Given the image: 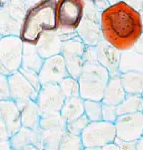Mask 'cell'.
<instances>
[{"mask_svg": "<svg viewBox=\"0 0 143 150\" xmlns=\"http://www.w3.org/2000/svg\"><path fill=\"white\" fill-rule=\"evenodd\" d=\"M99 25L104 41L120 52L132 49L143 32L139 12L122 1L101 12Z\"/></svg>", "mask_w": 143, "mask_h": 150, "instance_id": "1", "label": "cell"}, {"mask_svg": "<svg viewBox=\"0 0 143 150\" xmlns=\"http://www.w3.org/2000/svg\"><path fill=\"white\" fill-rule=\"evenodd\" d=\"M56 4L57 0H38L28 7L19 32L22 42L35 45L42 33L58 29Z\"/></svg>", "mask_w": 143, "mask_h": 150, "instance_id": "2", "label": "cell"}, {"mask_svg": "<svg viewBox=\"0 0 143 150\" xmlns=\"http://www.w3.org/2000/svg\"><path fill=\"white\" fill-rule=\"evenodd\" d=\"M109 78L107 70L98 62L84 63L82 73L77 79L79 96L83 100L101 101Z\"/></svg>", "mask_w": 143, "mask_h": 150, "instance_id": "3", "label": "cell"}, {"mask_svg": "<svg viewBox=\"0 0 143 150\" xmlns=\"http://www.w3.org/2000/svg\"><path fill=\"white\" fill-rule=\"evenodd\" d=\"M84 0H57L56 19L60 31L75 32L83 18Z\"/></svg>", "mask_w": 143, "mask_h": 150, "instance_id": "4", "label": "cell"}, {"mask_svg": "<svg viewBox=\"0 0 143 150\" xmlns=\"http://www.w3.org/2000/svg\"><path fill=\"white\" fill-rule=\"evenodd\" d=\"M84 147H101L114 142L116 131L114 123L107 121H90L80 134Z\"/></svg>", "mask_w": 143, "mask_h": 150, "instance_id": "5", "label": "cell"}, {"mask_svg": "<svg viewBox=\"0 0 143 150\" xmlns=\"http://www.w3.org/2000/svg\"><path fill=\"white\" fill-rule=\"evenodd\" d=\"M23 42L19 36H5L0 39V61L9 74L21 68Z\"/></svg>", "mask_w": 143, "mask_h": 150, "instance_id": "6", "label": "cell"}, {"mask_svg": "<svg viewBox=\"0 0 143 150\" xmlns=\"http://www.w3.org/2000/svg\"><path fill=\"white\" fill-rule=\"evenodd\" d=\"M116 137L122 140H139L143 133V114L134 112L118 115L114 122Z\"/></svg>", "mask_w": 143, "mask_h": 150, "instance_id": "7", "label": "cell"}, {"mask_svg": "<svg viewBox=\"0 0 143 150\" xmlns=\"http://www.w3.org/2000/svg\"><path fill=\"white\" fill-rule=\"evenodd\" d=\"M65 100L59 86L54 83L42 85L37 93L35 103H37L41 113L59 112Z\"/></svg>", "mask_w": 143, "mask_h": 150, "instance_id": "8", "label": "cell"}, {"mask_svg": "<svg viewBox=\"0 0 143 150\" xmlns=\"http://www.w3.org/2000/svg\"><path fill=\"white\" fill-rule=\"evenodd\" d=\"M7 80L9 86L10 100L16 103H21L28 100H36L38 93L19 71L7 76Z\"/></svg>", "mask_w": 143, "mask_h": 150, "instance_id": "9", "label": "cell"}, {"mask_svg": "<svg viewBox=\"0 0 143 150\" xmlns=\"http://www.w3.org/2000/svg\"><path fill=\"white\" fill-rule=\"evenodd\" d=\"M67 76L64 59L61 54L43 60V64L38 72V77L41 85H58L60 81Z\"/></svg>", "mask_w": 143, "mask_h": 150, "instance_id": "10", "label": "cell"}, {"mask_svg": "<svg viewBox=\"0 0 143 150\" xmlns=\"http://www.w3.org/2000/svg\"><path fill=\"white\" fill-rule=\"evenodd\" d=\"M97 61L102 67L105 68L109 74V77H119V62L121 52L112 47L104 40L95 46Z\"/></svg>", "mask_w": 143, "mask_h": 150, "instance_id": "11", "label": "cell"}, {"mask_svg": "<svg viewBox=\"0 0 143 150\" xmlns=\"http://www.w3.org/2000/svg\"><path fill=\"white\" fill-rule=\"evenodd\" d=\"M11 149L24 150L27 147L33 146L35 148L43 150L42 131L39 127L36 129H29L22 127L9 137Z\"/></svg>", "mask_w": 143, "mask_h": 150, "instance_id": "12", "label": "cell"}, {"mask_svg": "<svg viewBox=\"0 0 143 150\" xmlns=\"http://www.w3.org/2000/svg\"><path fill=\"white\" fill-rule=\"evenodd\" d=\"M62 43L63 42L60 39L59 33L56 30V31L42 33L39 40L35 44V47L40 57L44 60L52 56L61 54Z\"/></svg>", "mask_w": 143, "mask_h": 150, "instance_id": "13", "label": "cell"}, {"mask_svg": "<svg viewBox=\"0 0 143 150\" xmlns=\"http://www.w3.org/2000/svg\"><path fill=\"white\" fill-rule=\"evenodd\" d=\"M0 118L5 124L9 135H12L21 128L20 110L16 103L12 100L0 103Z\"/></svg>", "mask_w": 143, "mask_h": 150, "instance_id": "14", "label": "cell"}, {"mask_svg": "<svg viewBox=\"0 0 143 150\" xmlns=\"http://www.w3.org/2000/svg\"><path fill=\"white\" fill-rule=\"evenodd\" d=\"M76 35L86 46H95L103 40L99 23L82 18L75 30Z\"/></svg>", "mask_w": 143, "mask_h": 150, "instance_id": "15", "label": "cell"}, {"mask_svg": "<svg viewBox=\"0 0 143 150\" xmlns=\"http://www.w3.org/2000/svg\"><path fill=\"white\" fill-rule=\"evenodd\" d=\"M16 105L20 110V120L22 127L29 129H36L39 127L41 111L37 103L33 100H28Z\"/></svg>", "mask_w": 143, "mask_h": 150, "instance_id": "16", "label": "cell"}, {"mask_svg": "<svg viewBox=\"0 0 143 150\" xmlns=\"http://www.w3.org/2000/svg\"><path fill=\"white\" fill-rule=\"evenodd\" d=\"M125 96H126V93L122 86L120 76L119 77H112L109 78L108 82L106 83L101 103L103 105L117 106L124 100Z\"/></svg>", "mask_w": 143, "mask_h": 150, "instance_id": "17", "label": "cell"}, {"mask_svg": "<svg viewBox=\"0 0 143 150\" xmlns=\"http://www.w3.org/2000/svg\"><path fill=\"white\" fill-rule=\"evenodd\" d=\"M120 74L137 72L143 74V54L136 52L133 48L122 51L119 62Z\"/></svg>", "mask_w": 143, "mask_h": 150, "instance_id": "18", "label": "cell"}, {"mask_svg": "<svg viewBox=\"0 0 143 150\" xmlns=\"http://www.w3.org/2000/svg\"><path fill=\"white\" fill-rule=\"evenodd\" d=\"M59 112L66 122L80 117L84 114V100L80 96L65 98Z\"/></svg>", "mask_w": 143, "mask_h": 150, "instance_id": "19", "label": "cell"}, {"mask_svg": "<svg viewBox=\"0 0 143 150\" xmlns=\"http://www.w3.org/2000/svg\"><path fill=\"white\" fill-rule=\"evenodd\" d=\"M42 64H43V59L38 54L35 45L23 43L21 68L30 71H34V72L38 73Z\"/></svg>", "mask_w": 143, "mask_h": 150, "instance_id": "20", "label": "cell"}, {"mask_svg": "<svg viewBox=\"0 0 143 150\" xmlns=\"http://www.w3.org/2000/svg\"><path fill=\"white\" fill-rule=\"evenodd\" d=\"M120 79L126 95H142L143 74L127 72L120 74Z\"/></svg>", "mask_w": 143, "mask_h": 150, "instance_id": "21", "label": "cell"}, {"mask_svg": "<svg viewBox=\"0 0 143 150\" xmlns=\"http://www.w3.org/2000/svg\"><path fill=\"white\" fill-rule=\"evenodd\" d=\"M143 108V98L141 95H126L124 100L116 106L118 115L141 112Z\"/></svg>", "mask_w": 143, "mask_h": 150, "instance_id": "22", "label": "cell"}, {"mask_svg": "<svg viewBox=\"0 0 143 150\" xmlns=\"http://www.w3.org/2000/svg\"><path fill=\"white\" fill-rule=\"evenodd\" d=\"M20 27H21V23L12 18L1 7L0 8V36H19Z\"/></svg>", "mask_w": 143, "mask_h": 150, "instance_id": "23", "label": "cell"}, {"mask_svg": "<svg viewBox=\"0 0 143 150\" xmlns=\"http://www.w3.org/2000/svg\"><path fill=\"white\" fill-rule=\"evenodd\" d=\"M66 121L61 116L60 112L41 113L39 121V128L42 130L50 129H64L66 130Z\"/></svg>", "mask_w": 143, "mask_h": 150, "instance_id": "24", "label": "cell"}, {"mask_svg": "<svg viewBox=\"0 0 143 150\" xmlns=\"http://www.w3.org/2000/svg\"><path fill=\"white\" fill-rule=\"evenodd\" d=\"M43 150H58L60 140L64 135L66 130L64 129H50L42 130Z\"/></svg>", "mask_w": 143, "mask_h": 150, "instance_id": "25", "label": "cell"}, {"mask_svg": "<svg viewBox=\"0 0 143 150\" xmlns=\"http://www.w3.org/2000/svg\"><path fill=\"white\" fill-rule=\"evenodd\" d=\"M64 59L66 72L67 75L71 78L78 79L82 73L83 69V59L82 56L78 55H62Z\"/></svg>", "mask_w": 143, "mask_h": 150, "instance_id": "26", "label": "cell"}, {"mask_svg": "<svg viewBox=\"0 0 143 150\" xmlns=\"http://www.w3.org/2000/svg\"><path fill=\"white\" fill-rule=\"evenodd\" d=\"M58 86H59L61 93H62L65 98L79 96V83L77 79L67 76V77H65L60 81Z\"/></svg>", "mask_w": 143, "mask_h": 150, "instance_id": "27", "label": "cell"}, {"mask_svg": "<svg viewBox=\"0 0 143 150\" xmlns=\"http://www.w3.org/2000/svg\"><path fill=\"white\" fill-rule=\"evenodd\" d=\"M83 148L84 146L80 135H74L65 132L60 140L58 150H83Z\"/></svg>", "mask_w": 143, "mask_h": 150, "instance_id": "28", "label": "cell"}, {"mask_svg": "<svg viewBox=\"0 0 143 150\" xmlns=\"http://www.w3.org/2000/svg\"><path fill=\"white\" fill-rule=\"evenodd\" d=\"M102 103L96 100H84V115L89 121L102 120Z\"/></svg>", "mask_w": 143, "mask_h": 150, "instance_id": "29", "label": "cell"}, {"mask_svg": "<svg viewBox=\"0 0 143 150\" xmlns=\"http://www.w3.org/2000/svg\"><path fill=\"white\" fill-rule=\"evenodd\" d=\"M89 122L90 121L88 120V118L83 114L80 117L66 123V132H68L70 134H74V135H80L81 132L87 126Z\"/></svg>", "mask_w": 143, "mask_h": 150, "instance_id": "30", "label": "cell"}, {"mask_svg": "<svg viewBox=\"0 0 143 150\" xmlns=\"http://www.w3.org/2000/svg\"><path fill=\"white\" fill-rule=\"evenodd\" d=\"M84 1H85V5H84L83 18L99 23V21H100V14L102 11L97 8L90 0H84Z\"/></svg>", "mask_w": 143, "mask_h": 150, "instance_id": "31", "label": "cell"}, {"mask_svg": "<svg viewBox=\"0 0 143 150\" xmlns=\"http://www.w3.org/2000/svg\"><path fill=\"white\" fill-rule=\"evenodd\" d=\"M19 72L23 75V77L26 79L28 81V83L31 85L34 90L37 91H39L40 88H41V83L39 81V77H38V73L34 72V71H30V70H26V69H23V68H20L19 69Z\"/></svg>", "mask_w": 143, "mask_h": 150, "instance_id": "32", "label": "cell"}, {"mask_svg": "<svg viewBox=\"0 0 143 150\" xmlns=\"http://www.w3.org/2000/svg\"><path fill=\"white\" fill-rule=\"evenodd\" d=\"M101 114H102V120L111 123L115 122L117 116H118L115 105H103V103H102Z\"/></svg>", "mask_w": 143, "mask_h": 150, "instance_id": "33", "label": "cell"}, {"mask_svg": "<svg viewBox=\"0 0 143 150\" xmlns=\"http://www.w3.org/2000/svg\"><path fill=\"white\" fill-rule=\"evenodd\" d=\"M8 100H10V93L7 76L0 75V103Z\"/></svg>", "mask_w": 143, "mask_h": 150, "instance_id": "34", "label": "cell"}, {"mask_svg": "<svg viewBox=\"0 0 143 150\" xmlns=\"http://www.w3.org/2000/svg\"><path fill=\"white\" fill-rule=\"evenodd\" d=\"M137 141L138 140H122L116 137L113 143L117 146L118 150H137Z\"/></svg>", "mask_w": 143, "mask_h": 150, "instance_id": "35", "label": "cell"}, {"mask_svg": "<svg viewBox=\"0 0 143 150\" xmlns=\"http://www.w3.org/2000/svg\"><path fill=\"white\" fill-rule=\"evenodd\" d=\"M121 1L138 12L143 7V0H121Z\"/></svg>", "mask_w": 143, "mask_h": 150, "instance_id": "36", "label": "cell"}, {"mask_svg": "<svg viewBox=\"0 0 143 150\" xmlns=\"http://www.w3.org/2000/svg\"><path fill=\"white\" fill-rule=\"evenodd\" d=\"M9 133L7 132V129L5 127L2 119L0 118V140H9Z\"/></svg>", "mask_w": 143, "mask_h": 150, "instance_id": "37", "label": "cell"}, {"mask_svg": "<svg viewBox=\"0 0 143 150\" xmlns=\"http://www.w3.org/2000/svg\"><path fill=\"white\" fill-rule=\"evenodd\" d=\"M133 49L136 51V52L140 53V54H143V32H142V34L140 35V37L138 38L137 42L135 43V45L133 46Z\"/></svg>", "mask_w": 143, "mask_h": 150, "instance_id": "38", "label": "cell"}, {"mask_svg": "<svg viewBox=\"0 0 143 150\" xmlns=\"http://www.w3.org/2000/svg\"><path fill=\"white\" fill-rule=\"evenodd\" d=\"M0 150H11L9 140H0Z\"/></svg>", "mask_w": 143, "mask_h": 150, "instance_id": "39", "label": "cell"}, {"mask_svg": "<svg viewBox=\"0 0 143 150\" xmlns=\"http://www.w3.org/2000/svg\"><path fill=\"white\" fill-rule=\"evenodd\" d=\"M0 75H3V76H9L10 75L8 71L6 70V68L4 67V65L1 63V61H0Z\"/></svg>", "mask_w": 143, "mask_h": 150, "instance_id": "40", "label": "cell"}, {"mask_svg": "<svg viewBox=\"0 0 143 150\" xmlns=\"http://www.w3.org/2000/svg\"><path fill=\"white\" fill-rule=\"evenodd\" d=\"M101 150H118V148H117V146L114 143H111L106 146L101 147Z\"/></svg>", "mask_w": 143, "mask_h": 150, "instance_id": "41", "label": "cell"}, {"mask_svg": "<svg viewBox=\"0 0 143 150\" xmlns=\"http://www.w3.org/2000/svg\"><path fill=\"white\" fill-rule=\"evenodd\" d=\"M137 150H143V138L142 137L137 141Z\"/></svg>", "mask_w": 143, "mask_h": 150, "instance_id": "42", "label": "cell"}, {"mask_svg": "<svg viewBox=\"0 0 143 150\" xmlns=\"http://www.w3.org/2000/svg\"><path fill=\"white\" fill-rule=\"evenodd\" d=\"M23 1H25L26 3L28 4V6H31V5H33L34 3H36V2L38 1V0H23Z\"/></svg>", "mask_w": 143, "mask_h": 150, "instance_id": "43", "label": "cell"}, {"mask_svg": "<svg viewBox=\"0 0 143 150\" xmlns=\"http://www.w3.org/2000/svg\"><path fill=\"white\" fill-rule=\"evenodd\" d=\"M83 150H101L99 147H84Z\"/></svg>", "mask_w": 143, "mask_h": 150, "instance_id": "44", "label": "cell"}, {"mask_svg": "<svg viewBox=\"0 0 143 150\" xmlns=\"http://www.w3.org/2000/svg\"><path fill=\"white\" fill-rule=\"evenodd\" d=\"M119 1H121V0H107V2H108L109 5L114 4V3H117V2H119Z\"/></svg>", "mask_w": 143, "mask_h": 150, "instance_id": "45", "label": "cell"}, {"mask_svg": "<svg viewBox=\"0 0 143 150\" xmlns=\"http://www.w3.org/2000/svg\"><path fill=\"white\" fill-rule=\"evenodd\" d=\"M139 14H140V17H141V21H142V26H143V7L142 9L139 11Z\"/></svg>", "mask_w": 143, "mask_h": 150, "instance_id": "46", "label": "cell"}, {"mask_svg": "<svg viewBox=\"0 0 143 150\" xmlns=\"http://www.w3.org/2000/svg\"><path fill=\"white\" fill-rule=\"evenodd\" d=\"M24 150H39V149L35 148V147H33V146H29V147H27L26 149H24Z\"/></svg>", "mask_w": 143, "mask_h": 150, "instance_id": "47", "label": "cell"}, {"mask_svg": "<svg viewBox=\"0 0 143 150\" xmlns=\"http://www.w3.org/2000/svg\"><path fill=\"white\" fill-rule=\"evenodd\" d=\"M1 5H2V0H0V8H1Z\"/></svg>", "mask_w": 143, "mask_h": 150, "instance_id": "48", "label": "cell"}, {"mask_svg": "<svg viewBox=\"0 0 143 150\" xmlns=\"http://www.w3.org/2000/svg\"><path fill=\"white\" fill-rule=\"evenodd\" d=\"M141 112H142V114H143V108H142V110H141Z\"/></svg>", "mask_w": 143, "mask_h": 150, "instance_id": "49", "label": "cell"}, {"mask_svg": "<svg viewBox=\"0 0 143 150\" xmlns=\"http://www.w3.org/2000/svg\"><path fill=\"white\" fill-rule=\"evenodd\" d=\"M141 96H142V98H143V91H142V95Z\"/></svg>", "mask_w": 143, "mask_h": 150, "instance_id": "50", "label": "cell"}, {"mask_svg": "<svg viewBox=\"0 0 143 150\" xmlns=\"http://www.w3.org/2000/svg\"><path fill=\"white\" fill-rule=\"evenodd\" d=\"M142 138H143V133H142Z\"/></svg>", "mask_w": 143, "mask_h": 150, "instance_id": "51", "label": "cell"}, {"mask_svg": "<svg viewBox=\"0 0 143 150\" xmlns=\"http://www.w3.org/2000/svg\"><path fill=\"white\" fill-rule=\"evenodd\" d=\"M1 38H2V37H1V36H0V39H1Z\"/></svg>", "mask_w": 143, "mask_h": 150, "instance_id": "52", "label": "cell"}, {"mask_svg": "<svg viewBox=\"0 0 143 150\" xmlns=\"http://www.w3.org/2000/svg\"><path fill=\"white\" fill-rule=\"evenodd\" d=\"M11 150H15V149H11Z\"/></svg>", "mask_w": 143, "mask_h": 150, "instance_id": "53", "label": "cell"}]
</instances>
